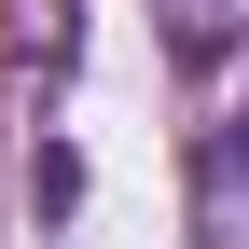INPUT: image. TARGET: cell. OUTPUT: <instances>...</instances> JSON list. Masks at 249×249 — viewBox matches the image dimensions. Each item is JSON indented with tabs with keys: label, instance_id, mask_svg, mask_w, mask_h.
I'll return each instance as SVG.
<instances>
[{
	"label": "cell",
	"instance_id": "1",
	"mask_svg": "<svg viewBox=\"0 0 249 249\" xmlns=\"http://www.w3.org/2000/svg\"><path fill=\"white\" fill-rule=\"evenodd\" d=\"M194 28H249V0H194Z\"/></svg>",
	"mask_w": 249,
	"mask_h": 249
}]
</instances>
